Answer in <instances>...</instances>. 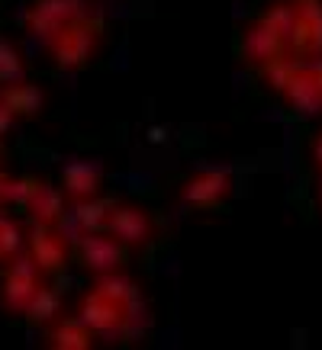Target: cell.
Segmentation results:
<instances>
[{
    "label": "cell",
    "instance_id": "cell-1",
    "mask_svg": "<svg viewBox=\"0 0 322 350\" xmlns=\"http://www.w3.org/2000/svg\"><path fill=\"white\" fill-rule=\"evenodd\" d=\"M293 3L290 0H274L258 20L248 23L245 39H242V55L248 64L268 71L271 64L287 62L293 52Z\"/></svg>",
    "mask_w": 322,
    "mask_h": 350
},
{
    "label": "cell",
    "instance_id": "cell-2",
    "mask_svg": "<svg viewBox=\"0 0 322 350\" xmlns=\"http://www.w3.org/2000/svg\"><path fill=\"white\" fill-rule=\"evenodd\" d=\"M103 32H107L103 16L97 10H90L84 16H77V20L64 23L52 39H45V45H49V52H52L58 68L77 71V68L90 64V58H94L100 42H103Z\"/></svg>",
    "mask_w": 322,
    "mask_h": 350
},
{
    "label": "cell",
    "instance_id": "cell-3",
    "mask_svg": "<svg viewBox=\"0 0 322 350\" xmlns=\"http://www.w3.org/2000/svg\"><path fill=\"white\" fill-rule=\"evenodd\" d=\"M264 77H268V84L287 100V107L297 109L300 116H316V113H322V87H319V81H316L312 62L287 58V62L271 64L268 71H264Z\"/></svg>",
    "mask_w": 322,
    "mask_h": 350
},
{
    "label": "cell",
    "instance_id": "cell-4",
    "mask_svg": "<svg viewBox=\"0 0 322 350\" xmlns=\"http://www.w3.org/2000/svg\"><path fill=\"white\" fill-rule=\"evenodd\" d=\"M39 286H42V270L36 267V260L29 254L7 260V270H3V280H0V308L7 315H23Z\"/></svg>",
    "mask_w": 322,
    "mask_h": 350
},
{
    "label": "cell",
    "instance_id": "cell-5",
    "mask_svg": "<svg viewBox=\"0 0 322 350\" xmlns=\"http://www.w3.org/2000/svg\"><path fill=\"white\" fill-rule=\"evenodd\" d=\"M132 308H136V299L110 296L100 286H94L81 302V319L97 334H119V331L129 328Z\"/></svg>",
    "mask_w": 322,
    "mask_h": 350
},
{
    "label": "cell",
    "instance_id": "cell-6",
    "mask_svg": "<svg viewBox=\"0 0 322 350\" xmlns=\"http://www.w3.org/2000/svg\"><path fill=\"white\" fill-rule=\"evenodd\" d=\"M90 10H97L94 0H32L29 10L23 13V29L32 32L36 39H52L64 23Z\"/></svg>",
    "mask_w": 322,
    "mask_h": 350
},
{
    "label": "cell",
    "instance_id": "cell-7",
    "mask_svg": "<svg viewBox=\"0 0 322 350\" xmlns=\"http://www.w3.org/2000/svg\"><path fill=\"white\" fill-rule=\"evenodd\" d=\"M232 174L223 167H206V170H197L190 180L184 183L181 190V202L190 206V209H216L219 202H225L232 196Z\"/></svg>",
    "mask_w": 322,
    "mask_h": 350
},
{
    "label": "cell",
    "instance_id": "cell-8",
    "mask_svg": "<svg viewBox=\"0 0 322 350\" xmlns=\"http://www.w3.org/2000/svg\"><path fill=\"white\" fill-rule=\"evenodd\" d=\"M293 3V55L306 62L322 58V0H290Z\"/></svg>",
    "mask_w": 322,
    "mask_h": 350
},
{
    "label": "cell",
    "instance_id": "cell-9",
    "mask_svg": "<svg viewBox=\"0 0 322 350\" xmlns=\"http://www.w3.org/2000/svg\"><path fill=\"white\" fill-rule=\"evenodd\" d=\"M107 232L116 238L123 247H145V244L155 241L158 234V225L145 209L139 206H123V202H113L107 219Z\"/></svg>",
    "mask_w": 322,
    "mask_h": 350
},
{
    "label": "cell",
    "instance_id": "cell-10",
    "mask_svg": "<svg viewBox=\"0 0 322 350\" xmlns=\"http://www.w3.org/2000/svg\"><path fill=\"white\" fill-rule=\"evenodd\" d=\"M26 247H29V257L36 260V267L42 273H58L68 264V251H71V244L58 232V225H39V222H32Z\"/></svg>",
    "mask_w": 322,
    "mask_h": 350
},
{
    "label": "cell",
    "instance_id": "cell-11",
    "mask_svg": "<svg viewBox=\"0 0 322 350\" xmlns=\"http://www.w3.org/2000/svg\"><path fill=\"white\" fill-rule=\"evenodd\" d=\"M77 251H81V264L97 276L116 273L119 267H123V257H126V247L110 232L107 234L103 232L81 234V238H77Z\"/></svg>",
    "mask_w": 322,
    "mask_h": 350
},
{
    "label": "cell",
    "instance_id": "cell-12",
    "mask_svg": "<svg viewBox=\"0 0 322 350\" xmlns=\"http://www.w3.org/2000/svg\"><path fill=\"white\" fill-rule=\"evenodd\" d=\"M103 167L90 158H81V161H68L62 170V193L64 200L71 202H81V200H94L100 196V187H103Z\"/></svg>",
    "mask_w": 322,
    "mask_h": 350
},
{
    "label": "cell",
    "instance_id": "cell-13",
    "mask_svg": "<svg viewBox=\"0 0 322 350\" xmlns=\"http://www.w3.org/2000/svg\"><path fill=\"white\" fill-rule=\"evenodd\" d=\"M0 100L7 103L13 119H36L39 109H42V90L36 84H29L26 77H23V81H13V84H3Z\"/></svg>",
    "mask_w": 322,
    "mask_h": 350
},
{
    "label": "cell",
    "instance_id": "cell-14",
    "mask_svg": "<svg viewBox=\"0 0 322 350\" xmlns=\"http://www.w3.org/2000/svg\"><path fill=\"white\" fill-rule=\"evenodd\" d=\"M49 344L62 350H87L94 347V331L84 325V319H55L49 328Z\"/></svg>",
    "mask_w": 322,
    "mask_h": 350
},
{
    "label": "cell",
    "instance_id": "cell-15",
    "mask_svg": "<svg viewBox=\"0 0 322 350\" xmlns=\"http://www.w3.org/2000/svg\"><path fill=\"white\" fill-rule=\"evenodd\" d=\"M110 209H113V200H81L75 202L71 209V222L81 234H90V232H107V219H110Z\"/></svg>",
    "mask_w": 322,
    "mask_h": 350
},
{
    "label": "cell",
    "instance_id": "cell-16",
    "mask_svg": "<svg viewBox=\"0 0 322 350\" xmlns=\"http://www.w3.org/2000/svg\"><path fill=\"white\" fill-rule=\"evenodd\" d=\"M26 209H29L32 222L58 225L64 219V193H58V190H52V187H45V183H42V187L29 196Z\"/></svg>",
    "mask_w": 322,
    "mask_h": 350
},
{
    "label": "cell",
    "instance_id": "cell-17",
    "mask_svg": "<svg viewBox=\"0 0 322 350\" xmlns=\"http://www.w3.org/2000/svg\"><path fill=\"white\" fill-rule=\"evenodd\" d=\"M23 315L29 321H36V325H52L62 315V296H58V289L42 283V286L36 289V296L29 299V306H26Z\"/></svg>",
    "mask_w": 322,
    "mask_h": 350
},
{
    "label": "cell",
    "instance_id": "cell-18",
    "mask_svg": "<svg viewBox=\"0 0 322 350\" xmlns=\"http://www.w3.org/2000/svg\"><path fill=\"white\" fill-rule=\"evenodd\" d=\"M23 247H26V232H23V225L16 222V219H10V215L0 213V264L20 257Z\"/></svg>",
    "mask_w": 322,
    "mask_h": 350
},
{
    "label": "cell",
    "instance_id": "cell-19",
    "mask_svg": "<svg viewBox=\"0 0 322 350\" xmlns=\"http://www.w3.org/2000/svg\"><path fill=\"white\" fill-rule=\"evenodd\" d=\"M23 77H26L23 52L13 42L0 39V84H13V81H23Z\"/></svg>",
    "mask_w": 322,
    "mask_h": 350
},
{
    "label": "cell",
    "instance_id": "cell-20",
    "mask_svg": "<svg viewBox=\"0 0 322 350\" xmlns=\"http://www.w3.org/2000/svg\"><path fill=\"white\" fill-rule=\"evenodd\" d=\"M10 126H13V113L7 109V103L0 100V138L7 135V129H10Z\"/></svg>",
    "mask_w": 322,
    "mask_h": 350
},
{
    "label": "cell",
    "instance_id": "cell-21",
    "mask_svg": "<svg viewBox=\"0 0 322 350\" xmlns=\"http://www.w3.org/2000/svg\"><path fill=\"white\" fill-rule=\"evenodd\" d=\"M312 161H316V167L322 170V135L316 138V145H312Z\"/></svg>",
    "mask_w": 322,
    "mask_h": 350
}]
</instances>
